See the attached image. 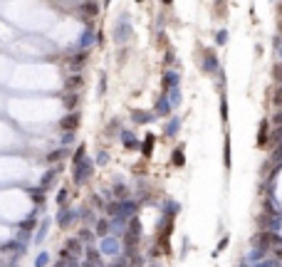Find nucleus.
<instances>
[{
  "instance_id": "nucleus-10",
  "label": "nucleus",
  "mask_w": 282,
  "mask_h": 267,
  "mask_svg": "<svg viewBox=\"0 0 282 267\" xmlns=\"http://www.w3.org/2000/svg\"><path fill=\"white\" fill-rule=\"evenodd\" d=\"M223 159H225V168H228L230 166V141L228 139H225V156Z\"/></svg>"
},
{
  "instance_id": "nucleus-9",
  "label": "nucleus",
  "mask_w": 282,
  "mask_h": 267,
  "mask_svg": "<svg viewBox=\"0 0 282 267\" xmlns=\"http://www.w3.org/2000/svg\"><path fill=\"white\" fill-rule=\"evenodd\" d=\"M216 42H218V45H225V42H228V32H225V30H220V32L216 35Z\"/></svg>"
},
{
  "instance_id": "nucleus-1",
  "label": "nucleus",
  "mask_w": 282,
  "mask_h": 267,
  "mask_svg": "<svg viewBox=\"0 0 282 267\" xmlns=\"http://www.w3.org/2000/svg\"><path fill=\"white\" fill-rule=\"evenodd\" d=\"M270 139H272V134H270V122H267V119H262V122H260V129H258V139H255V144L262 148Z\"/></svg>"
},
{
  "instance_id": "nucleus-4",
  "label": "nucleus",
  "mask_w": 282,
  "mask_h": 267,
  "mask_svg": "<svg viewBox=\"0 0 282 267\" xmlns=\"http://www.w3.org/2000/svg\"><path fill=\"white\" fill-rule=\"evenodd\" d=\"M79 124V117H67V119H62L60 122V126L62 129H72V126H77Z\"/></svg>"
},
{
  "instance_id": "nucleus-11",
  "label": "nucleus",
  "mask_w": 282,
  "mask_h": 267,
  "mask_svg": "<svg viewBox=\"0 0 282 267\" xmlns=\"http://www.w3.org/2000/svg\"><path fill=\"white\" fill-rule=\"evenodd\" d=\"M220 117L228 119V102H225V99H220Z\"/></svg>"
},
{
  "instance_id": "nucleus-7",
  "label": "nucleus",
  "mask_w": 282,
  "mask_h": 267,
  "mask_svg": "<svg viewBox=\"0 0 282 267\" xmlns=\"http://www.w3.org/2000/svg\"><path fill=\"white\" fill-rule=\"evenodd\" d=\"M151 148H153V136H149L144 144V156H151Z\"/></svg>"
},
{
  "instance_id": "nucleus-14",
  "label": "nucleus",
  "mask_w": 282,
  "mask_h": 267,
  "mask_svg": "<svg viewBox=\"0 0 282 267\" xmlns=\"http://www.w3.org/2000/svg\"><path fill=\"white\" fill-rule=\"evenodd\" d=\"M225 247H228V238H223V240L218 243V250H216V252H223Z\"/></svg>"
},
{
  "instance_id": "nucleus-8",
  "label": "nucleus",
  "mask_w": 282,
  "mask_h": 267,
  "mask_svg": "<svg viewBox=\"0 0 282 267\" xmlns=\"http://www.w3.org/2000/svg\"><path fill=\"white\" fill-rule=\"evenodd\" d=\"M181 151H183V148H176V151H174V164H176V166H183V154H181Z\"/></svg>"
},
{
  "instance_id": "nucleus-12",
  "label": "nucleus",
  "mask_w": 282,
  "mask_h": 267,
  "mask_svg": "<svg viewBox=\"0 0 282 267\" xmlns=\"http://www.w3.org/2000/svg\"><path fill=\"white\" fill-rule=\"evenodd\" d=\"M272 122L277 124V129H282V109H280V111L275 114V117H272Z\"/></svg>"
},
{
  "instance_id": "nucleus-5",
  "label": "nucleus",
  "mask_w": 282,
  "mask_h": 267,
  "mask_svg": "<svg viewBox=\"0 0 282 267\" xmlns=\"http://www.w3.org/2000/svg\"><path fill=\"white\" fill-rule=\"evenodd\" d=\"M272 104H275L277 109H282V87H277V89L272 92Z\"/></svg>"
},
{
  "instance_id": "nucleus-16",
  "label": "nucleus",
  "mask_w": 282,
  "mask_h": 267,
  "mask_svg": "<svg viewBox=\"0 0 282 267\" xmlns=\"http://www.w3.org/2000/svg\"><path fill=\"white\" fill-rule=\"evenodd\" d=\"M280 55H282V50H280Z\"/></svg>"
},
{
  "instance_id": "nucleus-17",
  "label": "nucleus",
  "mask_w": 282,
  "mask_h": 267,
  "mask_svg": "<svg viewBox=\"0 0 282 267\" xmlns=\"http://www.w3.org/2000/svg\"><path fill=\"white\" fill-rule=\"evenodd\" d=\"M280 10H282V5H280Z\"/></svg>"
},
{
  "instance_id": "nucleus-15",
  "label": "nucleus",
  "mask_w": 282,
  "mask_h": 267,
  "mask_svg": "<svg viewBox=\"0 0 282 267\" xmlns=\"http://www.w3.org/2000/svg\"><path fill=\"white\" fill-rule=\"evenodd\" d=\"M275 260H277V262L282 260V250H275Z\"/></svg>"
},
{
  "instance_id": "nucleus-2",
  "label": "nucleus",
  "mask_w": 282,
  "mask_h": 267,
  "mask_svg": "<svg viewBox=\"0 0 282 267\" xmlns=\"http://www.w3.org/2000/svg\"><path fill=\"white\" fill-rule=\"evenodd\" d=\"M203 67H206L211 74H216V72H218V60H216L213 50H206V60H203Z\"/></svg>"
},
{
  "instance_id": "nucleus-3",
  "label": "nucleus",
  "mask_w": 282,
  "mask_h": 267,
  "mask_svg": "<svg viewBox=\"0 0 282 267\" xmlns=\"http://www.w3.org/2000/svg\"><path fill=\"white\" fill-rule=\"evenodd\" d=\"M272 77H275L277 87H282V62H277V64L272 67Z\"/></svg>"
},
{
  "instance_id": "nucleus-6",
  "label": "nucleus",
  "mask_w": 282,
  "mask_h": 267,
  "mask_svg": "<svg viewBox=\"0 0 282 267\" xmlns=\"http://www.w3.org/2000/svg\"><path fill=\"white\" fill-rule=\"evenodd\" d=\"M255 267H280V262H277L275 257H270V260H262V262H258Z\"/></svg>"
},
{
  "instance_id": "nucleus-13",
  "label": "nucleus",
  "mask_w": 282,
  "mask_h": 267,
  "mask_svg": "<svg viewBox=\"0 0 282 267\" xmlns=\"http://www.w3.org/2000/svg\"><path fill=\"white\" fill-rule=\"evenodd\" d=\"M176 129H178V122H171V124H169V131H166V134H169V136H174V134H176Z\"/></svg>"
}]
</instances>
